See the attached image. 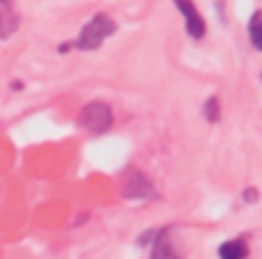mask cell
<instances>
[{"label": "cell", "instance_id": "6da1fadb", "mask_svg": "<svg viewBox=\"0 0 262 259\" xmlns=\"http://www.w3.org/2000/svg\"><path fill=\"white\" fill-rule=\"evenodd\" d=\"M111 33H116V23L108 18V15H94L86 26H83V31H81V38H78V48H83V51H94L98 48Z\"/></svg>", "mask_w": 262, "mask_h": 259}, {"label": "cell", "instance_id": "7a4b0ae2", "mask_svg": "<svg viewBox=\"0 0 262 259\" xmlns=\"http://www.w3.org/2000/svg\"><path fill=\"white\" fill-rule=\"evenodd\" d=\"M78 121H81V126H86L89 131H94V133H101V131H106L108 126H111L114 116H111V108H108L106 103H101V101H94V103L83 106V111H81Z\"/></svg>", "mask_w": 262, "mask_h": 259}, {"label": "cell", "instance_id": "3957f363", "mask_svg": "<svg viewBox=\"0 0 262 259\" xmlns=\"http://www.w3.org/2000/svg\"><path fill=\"white\" fill-rule=\"evenodd\" d=\"M121 186H124L121 194L126 196V199H146V196L154 194V184L144 174H139V171H131L129 176L124 179Z\"/></svg>", "mask_w": 262, "mask_h": 259}, {"label": "cell", "instance_id": "277c9868", "mask_svg": "<svg viewBox=\"0 0 262 259\" xmlns=\"http://www.w3.org/2000/svg\"><path fill=\"white\" fill-rule=\"evenodd\" d=\"M177 3V8L184 13V18H187V33L192 35V38H202L204 35V20H202V15L194 10V3L192 0H174Z\"/></svg>", "mask_w": 262, "mask_h": 259}, {"label": "cell", "instance_id": "5b68a950", "mask_svg": "<svg viewBox=\"0 0 262 259\" xmlns=\"http://www.w3.org/2000/svg\"><path fill=\"white\" fill-rule=\"evenodd\" d=\"M151 259H182V254L177 252L174 242H171V231H162L154 242V252Z\"/></svg>", "mask_w": 262, "mask_h": 259}, {"label": "cell", "instance_id": "8992f818", "mask_svg": "<svg viewBox=\"0 0 262 259\" xmlns=\"http://www.w3.org/2000/svg\"><path fill=\"white\" fill-rule=\"evenodd\" d=\"M15 10H13V0H0V35H8L15 31Z\"/></svg>", "mask_w": 262, "mask_h": 259}, {"label": "cell", "instance_id": "52a82bcc", "mask_svg": "<svg viewBox=\"0 0 262 259\" xmlns=\"http://www.w3.org/2000/svg\"><path fill=\"white\" fill-rule=\"evenodd\" d=\"M220 257L222 259H245L247 257V244L242 239H234V242H225L220 247Z\"/></svg>", "mask_w": 262, "mask_h": 259}, {"label": "cell", "instance_id": "ba28073f", "mask_svg": "<svg viewBox=\"0 0 262 259\" xmlns=\"http://www.w3.org/2000/svg\"><path fill=\"white\" fill-rule=\"evenodd\" d=\"M250 38H252V45L262 51V15L260 13H255V18H252V26H250Z\"/></svg>", "mask_w": 262, "mask_h": 259}, {"label": "cell", "instance_id": "9c48e42d", "mask_svg": "<svg viewBox=\"0 0 262 259\" xmlns=\"http://www.w3.org/2000/svg\"><path fill=\"white\" fill-rule=\"evenodd\" d=\"M207 119L209 121H217L220 119V103H217V98H209L207 101Z\"/></svg>", "mask_w": 262, "mask_h": 259}, {"label": "cell", "instance_id": "30bf717a", "mask_svg": "<svg viewBox=\"0 0 262 259\" xmlns=\"http://www.w3.org/2000/svg\"><path fill=\"white\" fill-rule=\"evenodd\" d=\"M245 199H247V201H255V199H257V192H255V189H247V192H245Z\"/></svg>", "mask_w": 262, "mask_h": 259}]
</instances>
